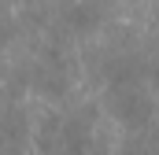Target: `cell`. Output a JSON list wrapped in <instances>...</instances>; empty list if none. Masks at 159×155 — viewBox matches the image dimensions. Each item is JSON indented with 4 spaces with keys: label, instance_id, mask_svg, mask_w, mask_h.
<instances>
[{
    "label": "cell",
    "instance_id": "cell-1",
    "mask_svg": "<svg viewBox=\"0 0 159 155\" xmlns=\"http://www.w3.org/2000/svg\"><path fill=\"white\" fill-rule=\"evenodd\" d=\"M107 111L119 118L126 129H141V126L152 122L156 104L141 89V81H129V85H107Z\"/></svg>",
    "mask_w": 159,
    "mask_h": 155
},
{
    "label": "cell",
    "instance_id": "cell-2",
    "mask_svg": "<svg viewBox=\"0 0 159 155\" xmlns=\"http://www.w3.org/2000/svg\"><path fill=\"white\" fill-rule=\"evenodd\" d=\"M56 144H59V155H89V148H93V122H89V115L63 118L59 129H56Z\"/></svg>",
    "mask_w": 159,
    "mask_h": 155
},
{
    "label": "cell",
    "instance_id": "cell-3",
    "mask_svg": "<svg viewBox=\"0 0 159 155\" xmlns=\"http://www.w3.org/2000/svg\"><path fill=\"white\" fill-rule=\"evenodd\" d=\"M104 22V4L100 0H74L67 7V26L74 33H93Z\"/></svg>",
    "mask_w": 159,
    "mask_h": 155
},
{
    "label": "cell",
    "instance_id": "cell-4",
    "mask_svg": "<svg viewBox=\"0 0 159 155\" xmlns=\"http://www.w3.org/2000/svg\"><path fill=\"white\" fill-rule=\"evenodd\" d=\"M129 81H141V67L133 59H119L107 67V85H129Z\"/></svg>",
    "mask_w": 159,
    "mask_h": 155
},
{
    "label": "cell",
    "instance_id": "cell-5",
    "mask_svg": "<svg viewBox=\"0 0 159 155\" xmlns=\"http://www.w3.org/2000/svg\"><path fill=\"white\" fill-rule=\"evenodd\" d=\"M156 15H159V0H156Z\"/></svg>",
    "mask_w": 159,
    "mask_h": 155
}]
</instances>
